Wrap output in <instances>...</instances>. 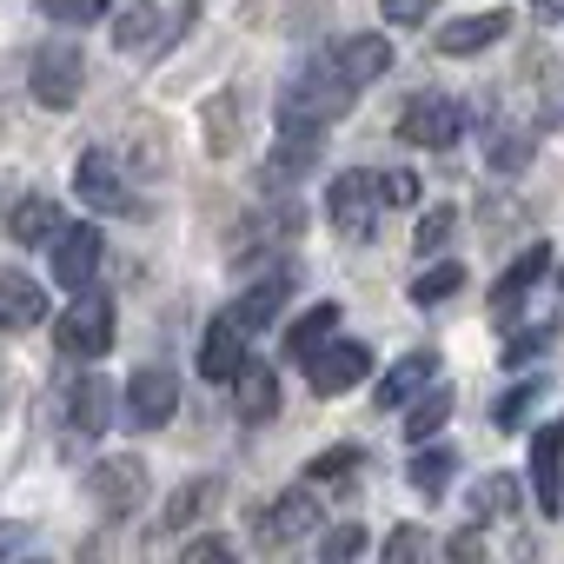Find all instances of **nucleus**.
I'll return each instance as SVG.
<instances>
[{
	"instance_id": "nucleus-20",
	"label": "nucleus",
	"mask_w": 564,
	"mask_h": 564,
	"mask_svg": "<svg viewBox=\"0 0 564 564\" xmlns=\"http://www.w3.org/2000/svg\"><path fill=\"white\" fill-rule=\"evenodd\" d=\"M286 293H293V272L279 265V272H265V279H259V286H246V293H239L232 319H239L246 333H259V326H272V319H279V306H286Z\"/></svg>"
},
{
	"instance_id": "nucleus-14",
	"label": "nucleus",
	"mask_w": 564,
	"mask_h": 564,
	"mask_svg": "<svg viewBox=\"0 0 564 564\" xmlns=\"http://www.w3.org/2000/svg\"><path fill=\"white\" fill-rule=\"evenodd\" d=\"M505 34H511V14H505V8H485V14H458V21H445V28H438V54H452V61H471V54L498 47Z\"/></svg>"
},
{
	"instance_id": "nucleus-36",
	"label": "nucleus",
	"mask_w": 564,
	"mask_h": 564,
	"mask_svg": "<svg viewBox=\"0 0 564 564\" xmlns=\"http://www.w3.org/2000/svg\"><path fill=\"white\" fill-rule=\"evenodd\" d=\"M359 551H366V531H359V524H339V531L319 538V557H326V564H346V557H359Z\"/></svg>"
},
{
	"instance_id": "nucleus-8",
	"label": "nucleus",
	"mask_w": 564,
	"mask_h": 564,
	"mask_svg": "<svg viewBox=\"0 0 564 564\" xmlns=\"http://www.w3.org/2000/svg\"><path fill=\"white\" fill-rule=\"evenodd\" d=\"M120 419L133 425V432H160L173 412H180V372L173 366H140L133 379H127V392H120Z\"/></svg>"
},
{
	"instance_id": "nucleus-5",
	"label": "nucleus",
	"mask_w": 564,
	"mask_h": 564,
	"mask_svg": "<svg viewBox=\"0 0 564 564\" xmlns=\"http://www.w3.org/2000/svg\"><path fill=\"white\" fill-rule=\"evenodd\" d=\"M465 100H452V94H419V100H405V113H399V140L405 147H425V153H445V147H458L465 140Z\"/></svg>"
},
{
	"instance_id": "nucleus-24",
	"label": "nucleus",
	"mask_w": 564,
	"mask_h": 564,
	"mask_svg": "<svg viewBox=\"0 0 564 564\" xmlns=\"http://www.w3.org/2000/svg\"><path fill=\"white\" fill-rule=\"evenodd\" d=\"M113 405H120V392H113L100 372H87V379L74 386V432H107V425H113Z\"/></svg>"
},
{
	"instance_id": "nucleus-6",
	"label": "nucleus",
	"mask_w": 564,
	"mask_h": 564,
	"mask_svg": "<svg viewBox=\"0 0 564 564\" xmlns=\"http://www.w3.org/2000/svg\"><path fill=\"white\" fill-rule=\"evenodd\" d=\"M80 87H87V61H80V47H74V41H47V47L34 54L28 94H34L47 113H67V107L80 100Z\"/></svg>"
},
{
	"instance_id": "nucleus-28",
	"label": "nucleus",
	"mask_w": 564,
	"mask_h": 564,
	"mask_svg": "<svg viewBox=\"0 0 564 564\" xmlns=\"http://www.w3.org/2000/svg\"><path fill=\"white\" fill-rule=\"evenodd\" d=\"M452 405H458V399H452L445 386H425V392L412 399V412H405V438H412V445H419V438H438L445 419H452Z\"/></svg>"
},
{
	"instance_id": "nucleus-4",
	"label": "nucleus",
	"mask_w": 564,
	"mask_h": 564,
	"mask_svg": "<svg viewBox=\"0 0 564 564\" xmlns=\"http://www.w3.org/2000/svg\"><path fill=\"white\" fill-rule=\"evenodd\" d=\"M113 333H120V313H113V300L94 293V286L54 319V339H61V352H74V359H100V352H113Z\"/></svg>"
},
{
	"instance_id": "nucleus-18",
	"label": "nucleus",
	"mask_w": 564,
	"mask_h": 564,
	"mask_svg": "<svg viewBox=\"0 0 564 564\" xmlns=\"http://www.w3.org/2000/svg\"><path fill=\"white\" fill-rule=\"evenodd\" d=\"M432 379H438V352H432V346H419V352H405V359L372 386V405H412Z\"/></svg>"
},
{
	"instance_id": "nucleus-40",
	"label": "nucleus",
	"mask_w": 564,
	"mask_h": 564,
	"mask_svg": "<svg viewBox=\"0 0 564 564\" xmlns=\"http://www.w3.org/2000/svg\"><path fill=\"white\" fill-rule=\"evenodd\" d=\"M180 557H186V564H226V557H232V538H219V531H213V538H193Z\"/></svg>"
},
{
	"instance_id": "nucleus-9",
	"label": "nucleus",
	"mask_w": 564,
	"mask_h": 564,
	"mask_svg": "<svg viewBox=\"0 0 564 564\" xmlns=\"http://www.w3.org/2000/svg\"><path fill=\"white\" fill-rule=\"evenodd\" d=\"M87 498L100 505V518L140 511V498H147V465H140L133 452H107V458L87 471Z\"/></svg>"
},
{
	"instance_id": "nucleus-17",
	"label": "nucleus",
	"mask_w": 564,
	"mask_h": 564,
	"mask_svg": "<svg viewBox=\"0 0 564 564\" xmlns=\"http://www.w3.org/2000/svg\"><path fill=\"white\" fill-rule=\"evenodd\" d=\"M226 386H232L239 425H272V419H279V372H265L259 359H239V372H232Z\"/></svg>"
},
{
	"instance_id": "nucleus-1",
	"label": "nucleus",
	"mask_w": 564,
	"mask_h": 564,
	"mask_svg": "<svg viewBox=\"0 0 564 564\" xmlns=\"http://www.w3.org/2000/svg\"><path fill=\"white\" fill-rule=\"evenodd\" d=\"M352 107H359V87L339 80L326 61L306 67V74H293V87L279 94V120H300V127H333V120H346Z\"/></svg>"
},
{
	"instance_id": "nucleus-42",
	"label": "nucleus",
	"mask_w": 564,
	"mask_h": 564,
	"mask_svg": "<svg viewBox=\"0 0 564 564\" xmlns=\"http://www.w3.org/2000/svg\"><path fill=\"white\" fill-rule=\"evenodd\" d=\"M34 544V531L28 524H14V518H0V564H8V557H21Z\"/></svg>"
},
{
	"instance_id": "nucleus-33",
	"label": "nucleus",
	"mask_w": 564,
	"mask_h": 564,
	"mask_svg": "<svg viewBox=\"0 0 564 564\" xmlns=\"http://www.w3.org/2000/svg\"><path fill=\"white\" fill-rule=\"evenodd\" d=\"M452 232H458V213H452V206H432V213L419 219V232H412V246H419V252L432 259V252H445V239H452Z\"/></svg>"
},
{
	"instance_id": "nucleus-32",
	"label": "nucleus",
	"mask_w": 564,
	"mask_h": 564,
	"mask_svg": "<svg viewBox=\"0 0 564 564\" xmlns=\"http://www.w3.org/2000/svg\"><path fill=\"white\" fill-rule=\"evenodd\" d=\"M538 399H544V372H531V386H511V392L498 399V425H505V432H524V419H531Z\"/></svg>"
},
{
	"instance_id": "nucleus-31",
	"label": "nucleus",
	"mask_w": 564,
	"mask_h": 564,
	"mask_svg": "<svg viewBox=\"0 0 564 564\" xmlns=\"http://www.w3.org/2000/svg\"><path fill=\"white\" fill-rule=\"evenodd\" d=\"M531 147H538L531 133H518V127H498V133H491V147H485V160H491L498 173H518V166L531 160Z\"/></svg>"
},
{
	"instance_id": "nucleus-45",
	"label": "nucleus",
	"mask_w": 564,
	"mask_h": 564,
	"mask_svg": "<svg viewBox=\"0 0 564 564\" xmlns=\"http://www.w3.org/2000/svg\"><path fill=\"white\" fill-rule=\"evenodd\" d=\"M557 286H564V265H557Z\"/></svg>"
},
{
	"instance_id": "nucleus-11",
	"label": "nucleus",
	"mask_w": 564,
	"mask_h": 564,
	"mask_svg": "<svg viewBox=\"0 0 564 564\" xmlns=\"http://www.w3.org/2000/svg\"><path fill=\"white\" fill-rule=\"evenodd\" d=\"M366 372H372V346H352V339H326V346L306 359V386H313L319 399H339V392H352Z\"/></svg>"
},
{
	"instance_id": "nucleus-35",
	"label": "nucleus",
	"mask_w": 564,
	"mask_h": 564,
	"mask_svg": "<svg viewBox=\"0 0 564 564\" xmlns=\"http://www.w3.org/2000/svg\"><path fill=\"white\" fill-rule=\"evenodd\" d=\"M41 14L61 21V28H87V21L107 14V0H41Z\"/></svg>"
},
{
	"instance_id": "nucleus-26",
	"label": "nucleus",
	"mask_w": 564,
	"mask_h": 564,
	"mask_svg": "<svg viewBox=\"0 0 564 564\" xmlns=\"http://www.w3.org/2000/svg\"><path fill=\"white\" fill-rule=\"evenodd\" d=\"M333 333H339V306H333V300H319V306H313L306 319H293V333H286V352H293V359L306 366V359H313V352H319V346H326Z\"/></svg>"
},
{
	"instance_id": "nucleus-16",
	"label": "nucleus",
	"mask_w": 564,
	"mask_h": 564,
	"mask_svg": "<svg viewBox=\"0 0 564 564\" xmlns=\"http://www.w3.org/2000/svg\"><path fill=\"white\" fill-rule=\"evenodd\" d=\"M74 186H80V199H87L94 213H133L127 173H120V160H107L100 147H94V153H80V173H74Z\"/></svg>"
},
{
	"instance_id": "nucleus-29",
	"label": "nucleus",
	"mask_w": 564,
	"mask_h": 564,
	"mask_svg": "<svg viewBox=\"0 0 564 564\" xmlns=\"http://www.w3.org/2000/svg\"><path fill=\"white\" fill-rule=\"evenodd\" d=\"M452 471H458V452H452V445H432V438H419V458H412V485H419L425 498H438V491L452 485Z\"/></svg>"
},
{
	"instance_id": "nucleus-39",
	"label": "nucleus",
	"mask_w": 564,
	"mask_h": 564,
	"mask_svg": "<svg viewBox=\"0 0 564 564\" xmlns=\"http://www.w3.org/2000/svg\"><path fill=\"white\" fill-rule=\"evenodd\" d=\"M544 346H551V326H538V333H518V339H511L498 359H505V366H531V352H544Z\"/></svg>"
},
{
	"instance_id": "nucleus-25",
	"label": "nucleus",
	"mask_w": 564,
	"mask_h": 564,
	"mask_svg": "<svg viewBox=\"0 0 564 564\" xmlns=\"http://www.w3.org/2000/svg\"><path fill=\"white\" fill-rule=\"evenodd\" d=\"M524 511V485L511 471H485L471 485V518H518Z\"/></svg>"
},
{
	"instance_id": "nucleus-30",
	"label": "nucleus",
	"mask_w": 564,
	"mask_h": 564,
	"mask_svg": "<svg viewBox=\"0 0 564 564\" xmlns=\"http://www.w3.org/2000/svg\"><path fill=\"white\" fill-rule=\"evenodd\" d=\"M452 293H465V265L458 259H438L412 279V306H445Z\"/></svg>"
},
{
	"instance_id": "nucleus-38",
	"label": "nucleus",
	"mask_w": 564,
	"mask_h": 564,
	"mask_svg": "<svg viewBox=\"0 0 564 564\" xmlns=\"http://www.w3.org/2000/svg\"><path fill=\"white\" fill-rule=\"evenodd\" d=\"M432 8H438V0H379V14H386L392 28H419Z\"/></svg>"
},
{
	"instance_id": "nucleus-41",
	"label": "nucleus",
	"mask_w": 564,
	"mask_h": 564,
	"mask_svg": "<svg viewBox=\"0 0 564 564\" xmlns=\"http://www.w3.org/2000/svg\"><path fill=\"white\" fill-rule=\"evenodd\" d=\"M419 551H425V531H419V524H399V531L386 538V557H392V564H405V557H419Z\"/></svg>"
},
{
	"instance_id": "nucleus-3",
	"label": "nucleus",
	"mask_w": 564,
	"mask_h": 564,
	"mask_svg": "<svg viewBox=\"0 0 564 564\" xmlns=\"http://www.w3.org/2000/svg\"><path fill=\"white\" fill-rule=\"evenodd\" d=\"M379 173H366V166H352V173H339L333 186H326V219H333V232L346 239V246H366L372 232H379Z\"/></svg>"
},
{
	"instance_id": "nucleus-22",
	"label": "nucleus",
	"mask_w": 564,
	"mask_h": 564,
	"mask_svg": "<svg viewBox=\"0 0 564 564\" xmlns=\"http://www.w3.org/2000/svg\"><path fill=\"white\" fill-rule=\"evenodd\" d=\"M226 498V485L219 478H186L173 498H166V511H160V531H186V524H199L213 505Z\"/></svg>"
},
{
	"instance_id": "nucleus-27",
	"label": "nucleus",
	"mask_w": 564,
	"mask_h": 564,
	"mask_svg": "<svg viewBox=\"0 0 564 564\" xmlns=\"http://www.w3.org/2000/svg\"><path fill=\"white\" fill-rule=\"evenodd\" d=\"M239 120H246V100H239V94H219V100L206 107V153H232V147L246 140Z\"/></svg>"
},
{
	"instance_id": "nucleus-44",
	"label": "nucleus",
	"mask_w": 564,
	"mask_h": 564,
	"mask_svg": "<svg viewBox=\"0 0 564 564\" xmlns=\"http://www.w3.org/2000/svg\"><path fill=\"white\" fill-rule=\"evenodd\" d=\"M524 8H531L538 21H564V0H524Z\"/></svg>"
},
{
	"instance_id": "nucleus-7",
	"label": "nucleus",
	"mask_w": 564,
	"mask_h": 564,
	"mask_svg": "<svg viewBox=\"0 0 564 564\" xmlns=\"http://www.w3.org/2000/svg\"><path fill=\"white\" fill-rule=\"evenodd\" d=\"M319 524V491L313 485H293V491H279L272 505L252 511V544L259 551H286L293 538H306Z\"/></svg>"
},
{
	"instance_id": "nucleus-34",
	"label": "nucleus",
	"mask_w": 564,
	"mask_h": 564,
	"mask_svg": "<svg viewBox=\"0 0 564 564\" xmlns=\"http://www.w3.org/2000/svg\"><path fill=\"white\" fill-rule=\"evenodd\" d=\"M352 471H359V445H333V452L313 458L306 478H313V485H333V478H352Z\"/></svg>"
},
{
	"instance_id": "nucleus-12",
	"label": "nucleus",
	"mask_w": 564,
	"mask_h": 564,
	"mask_svg": "<svg viewBox=\"0 0 564 564\" xmlns=\"http://www.w3.org/2000/svg\"><path fill=\"white\" fill-rule=\"evenodd\" d=\"M531 498L544 518H564V419L531 432Z\"/></svg>"
},
{
	"instance_id": "nucleus-19",
	"label": "nucleus",
	"mask_w": 564,
	"mask_h": 564,
	"mask_svg": "<svg viewBox=\"0 0 564 564\" xmlns=\"http://www.w3.org/2000/svg\"><path fill=\"white\" fill-rule=\"evenodd\" d=\"M544 272H551V246H544V239H531V246H524V252L498 272V286H491V313H511V306L538 286Z\"/></svg>"
},
{
	"instance_id": "nucleus-37",
	"label": "nucleus",
	"mask_w": 564,
	"mask_h": 564,
	"mask_svg": "<svg viewBox=\"0 0 564 564\" xmlns=\"http://www.w3.org/2000/svg\"><path fill=\"white\" fill-rule=\"evenodd\" d=\"M379 199L386 206H419V180L399 166V173H379Z\"/></svg>"
},
{
	"instance_id": "nucleus-10",
	"label": "nucleus",
	"mask_w": 564,
	"mask_h": 564,
	"mask_svg": "<svg viewBox=\"0 0 564 564\" xmlns=\"http://www.w3.org/2000/svg\"><path fill=\"white\" fill-rule=\"evenodd\" d=\"M100 226H67L61 219V232L47 239V259H54V286H67V293H87L94 286V272H100Z\"/></svg>"
},
{
	"instance_id": "nucleus-23",
	"label": "nucleus",
	"mask_w": 564,
	"mask_h": 564,
	"mask_svg": "<svg viewBox=\"0 0 564 564\" xmlns=\"http://www.w3.org/2000/svg\"><path fill=\"white\" fill-rule=\"evenodd\" d=\"M8 232H14V246H41V252H47V239L61 232V206H54L47 193H28V199L8 213Z\"/></svg>"
},
{
	"instance_id": "nucleus-15",
	"label": "nucleus",
	"mask_w": 564,
	"mask_h": 564,
	"mask_svg": "<svg viewBox=\"0 0 564 564\" xmlns=\"http://www.w3.org/2000/svg\"><path fill=\"white\" fill-rule=\"evenodd\" d=\"M326 67H333L339 80H352V87H372L379 74H392V41H386V34H346V41L326 54Z\"/></svg>"
},
{
	"instance_id": "nucleus-2",
	"label": "nucleus",
	"mask_w": 564,
	"mask_h": 564,
	"mask_svg": "<svg viewBox=\"0 0 564 564\" xmlns=\"http://www.w3.org/2000/svg\"><path fill=\"white\" fill-rule=\"evenodd\" d=\"M186 21H193V0H133L113 21V47L120 54H160L186 34Z\"/></svg>"
},
{
	"instance_id": "nucleus-13",
	"label": "nucleus",
	"mask_w": 564,
	"mask_h": 564,
	"mask_svg": "<svg viewBox=\"0 0 564 564\" xmlns=\"http://www.w3.org/2000/svg\"><path fill=\"white\" fill-rule=\"evenodd\" d=\"M246 339H252V333H246V326L232 319V306H226V313L199 333V379H206V386H226V379L239 372V359H246Z\"/></svg>"
},
{
	"instance_id": "nucleus-21",
	"label": "nucleus",
	"mask_w": 564,
	"mask_h": 564,
	"mask_svg": "<svg viewBox=\"0 0 564 564\" xmlns=\"http://www.w3.org/2000/svg\"><path fill=\"white\" fill-rule=\"evenodd\" d=\"M47 319V300L28 272H0V333H21V326H41Z\"/></svg>"
},
{
	"instance_id": "nucleus-43",
	"label": "nucleus",
	"mask_w": 564,
	"mask_h": 564,
	"mask_svg": "<svg viewBox=\"0 0 564 564\" xmlns=\"http://www.w3.org/2000/svg\"><path fill=\"white\" fill-rule=\"evenodd\" d=\"M445 551H452V557H485V531H478V524H465V531H452V538H445Z\"/></svg>"
}]
</instances>
